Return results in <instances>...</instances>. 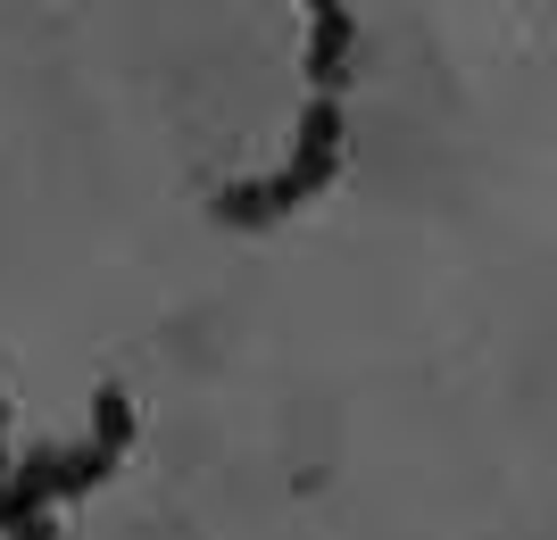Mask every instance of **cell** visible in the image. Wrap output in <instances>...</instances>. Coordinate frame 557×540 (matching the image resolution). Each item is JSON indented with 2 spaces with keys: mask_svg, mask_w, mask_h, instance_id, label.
Returning a JSON list of instances; mask_svg holds the SVG:
<instances>
[{
  "mask_svg": "<svg viewBox=\"0 0 557 540\" xmlns=\"http://www.w3.org/2000/svg\"><path fill=\"white\" fill-rule=\"evenodd\" d=\"M9 540H59V524H50V516H34V524H17Z\"/></svg>",
  "mask_w": 557,
  "mask_h": 540,
  "instance_id": "5b68a950",
  "label": "cell"
},
{
  "mask_svg": "<svg viewBox=\"0 0 557 540\" xmlns=\"http://www.w3.org/2000/svg\"><path fill=\"white\" fill-rule=\"evenodd\" d=\"M342 100H308L300 117V141H292V166H283V191H292V209L300 200H317V191L342 175Z\"/></svg>",
  "mask_w": 557,
  "mask_h": 540,
  "instance_id": "6da1fadb",
  "label": "cell"
},
{
  "mask_svg": "<svg viewBox=\"0 0 557 540\" xmlns=\"http://www.w3.org/2000/svg\"><path fill=\"white\" fill-rule=\"evenodd\" d=\"M84 449H100L109 466H125V449H134V400H125L116 382L92 400V441H84Z\"/></svg>",
  "mask_w": 557,
  "mask_h": 540,
  "instance_id": "3957f363",
  "label": "cell"
},
{
  "mask_svg": "<svg viewBox=\"0 0 557 540\" xmlns=\"http://www.w3.org/2000/svg\"><path fill=\"white\" fill-rule=\"evenodd\" d=\"M109 457H100V449H59V499H84V491H100V482H109Z\"/></svg>",
  "mask_w": 557,
  "mask_h": 540,
  "instance_id": "277c9868",
  "label": "cell"
},
{
  "mask_svg": "<svg viewBox=\"0 0 557 540\" xmlns=\"http://www.w3.org/2000/svg\"><path fill=\"white\" fill-rule=\"evenodd\" d=\"M308 9H317V17H325V9H342V0H308Z\"/></svg>",
  "mask_w": 557,
  "mask_h": 540,
  "instance_id": "52a82bcc",
  "label": "cell"
},
{
  "mask_svg": "<svg viewBox=\"0 0 557 540\" xmlns=\"http://www.w3.org/2000/svg\"><path fill=\"white\" fill-rule=\"evenodd\" d=\"M0 482H9V400H0Z\"/></svg>",
  "mask_w": 557,
  "mask_h": 540,
  "instance_id": "8992f818",
  "label": "cell"
},
{
  "mask_svg": "<svg viewBox=\"0 0 557 540\" xmlns=\"http://www.w3.org/2000/svg\"><path fill=\"white\" fill-rule=\"evenodd\" d=\"M59 499V449H34L25 466H9V482H0V540L17 532V524H34Z\"/></svg>",
  "mask_w": 557,
  "mask_h": 540,
  "instance_id": "7a4b0ae2",
  "label": "cell"
}]
</instances>
